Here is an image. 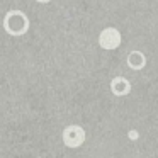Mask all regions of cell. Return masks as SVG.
<instances>
[{"label":"cell","mask_w":158,"mask_h":158,"mask_svg":"<svg viewBox=\"0 0 158 158\" xmlns=\"http://www.w3.org/2000/svg\"><path fill=\"white\" fill-rule=\"evenodd\" d=\"M121 43V36L116 29L109 27V29H104L99 36V44L102 46L104 49H114L117 48Z\"/></svg>","instance_id":"cell-2"},{"label":"cell","mask_w":158,"mask_h":158,"mask_svg":"<svg viewBox=\"0 0 158 158\" xmlns=\"http://www.w3.org/2000/svg\"><path fill=\"white\" fill-rule=\"evenodd\" d=\"M85 141V131L80 126H68L63 131V143L68 148H78Z\"/></svg>","instance_id":"cell-1"},{"label":"cell","mask_w":158,"mask_h":158,"mask_svg":"<svg viewBox=\"0 0 158 158\" xmlns=\"http://www.w3.org/2000/svg\"><path fill=\"white\" fill-rule=\"evenodd\" d=\"M36 2H39V4H48V2H51V0H36Z\"/></svg>","instance_id":"cell-3"}]
</instances>
